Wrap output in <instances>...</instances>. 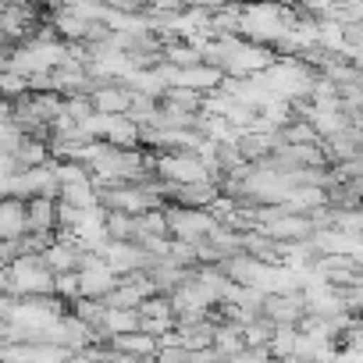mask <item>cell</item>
I'll return each mask as SVG.
<instances>
[{"label":"cell","mask_w":363,"mask_h":363,"mask_svg":"<svg viewBox=\"0 0 363 363\" xmlns=\"http://www.w3.org/2000/svg\"><path fill=\"white\" fill-rule=\"evenodd\" d=\"M271 96L285 100V104H303L310 100L313 93V82H317V72L310 65H303L299 57H278L264 75H257Z\"/></svg>","instance_id":"obj_1"},{"label":"cell","mask_w":363,"mask_h":363,"mask_svg":"<svg viewBox=\"0 0 363 363\" xmlns=\"http://www.w3.org/2000/svg\"><path fill=\"white\" fill-rule=\"evenodd\" d=\"M157 182L182 189V186H200V182H218V174L196 157V153H157L153 157Z\"/></svg>","instance_id":"obj_2"},{"label":"cell","mask_w":363,"mask_h":363,"mask_svg":"<svg viewBox=\"0 0 363 363\" xmlns=\"http://www.w3.org/2000/svg\"><path fill=\"white\" fill-rule=\"evenodd\" d=\"M65 313H68V310H65V303H61L57 296H26V299L15 303L11 320L29 335V342H36L43 331H50L54 324H61Z\"/></svg>","instance_id":"obj_3"},{"label":"cell","mask_w":363,"mask_h":363,"mask_svg":"<svg viewBox=\"0 0 363 363\" xmlns=\"http://www.w3.org/2000/svg\"><path fill=\"white\" fill-rule=\"evenodd\" d=\"M239 36L257 43V47H271L285 36V8L278 4H253L242 8V22H239Z\"/></svg>","instance_id":"obj_4"},{"label":"cell","mask_w":363,"mask_h":363,"mask_svg":"<svg viewBox=\"0 0 363 363\" xmlns=\"http://www.w3.org/2000/svg\"><path fill=\"white\" fill-rule=\"evenodd\" d=\"M8 296L26 299V296H54V274L43 264V257H18L8 267Z\"/></svg>","instance_id":"obj_5"},{"label":"cell","mask_w":363,"mask_h":363,"mask_svg":"<svg viewBox=\"0 0 363 363\" xmlns=\"http://www.w3.org/2000/svg\"><path fill=\"white\" fill-rule=\"evenodd\" d=\"M164 218H167V232L174 242L186 246H200L211 239V232L218 228V221L211 218V211H189V207H174L164 203Z\"/></svg>","instance_id":"obj_6"},{"label":"cell","mask_w":363,"mask_h":363,"mask_svg":"<svg viewBox=\"0 0 363 363\" xmlns=\"http://www.w3.org/2000/svg\"><path fill=\"white\" fill-rule=\"evenodd\" d=\"M118 285V274L104 264L100 253H82V264H79V292L82 299H107Z\"/></svg>","instance_id":"obj_7"},{"label":"cell","mask_w":363,"mask_h":363,"mask_svg":"<svg viewBox=\"0 0 363 363\" xmlns=\"http://www.w3.org/2000/svg\"><path fill=\"white\" fill-rule=\"evenodd\" d=\"M40 26H43V15L29 4H8L4 11H0V36H4V43H11V47L26 43Z\"/></svg>","instance_id":"obj_8"},{"label":"cell","mask_w":363,"mask_h":363,"mask_svg":"<svg viewBox=\"0 0 363 363\" xmlns=\"http://www.w3.org/2000/svg\"><path fill=\"white\" fill-rule=\"evenodd\" d=\"M100 257H104V264H107L118 278H125V274H132V271H150L153 264H160V260H153L146 250H139L135 242H107V246L100 250Z\"/></svg>","instance_id":"obj_9"},{"label":"cell","mask_w":363,"mask_h":363,"mask_svg":"<svg viewBox=\"0 0 363 363\" xmlns=\"http://www.w3.org/2000/svg\"><path fill=\"white\" fill-rule=\"evenodd\" d=\"M260 317H267L274 328H299V320L306 317L303 292L299 296H267L260 306Z\"/></svg>","instance_id":"obj_10"},{"label":"cell","mask_w":363,"mask_h":363,"mask_svg":"<svg viewBox=\"0 0 363 363\" xmlns=\"http://www.w3.org/2000/svg\"><path fill=\"white\" fill-rule=\"evenodd\" d=\"M139 331H146L153 338H164L167 331H174V313H171L167 296H153V299L139 303Z\"/></svg>","instance_id":"obj_11"},{"label":"cell","mask_w":363,"mask_h":363,"mask_svg":"<svg viewBox=\"0 0 363 363\" xmlns=\"http://www.w3.org/2000/svg\"><path fill=\"white\" fill-rule=\"evenodd\" d=\"M43 264L50 267V274L57 278V274H75L79 271V264H82V250L72 242V235H65V232H57L54 235V242L47 246V253H43Z\"/></svg>","instance_id":"obj_12"},{"label":"cell","mask_w":363,"mask_h":363,"mask_svg":"<svg viewBox=\"0 0 363 363\" xmlns=\"http://www.w3.org/2000/svg\"><path fill=\"white\" fill-rule=\"evenodd\" d=\"M89 100H93V111L104 114V118H121V114H128V107H132V93H128L125 86H118V82L96 86V89L89 93Z\"/></svg>","instance_id":"obj_13"},{"label":"cell","mask_w":363,"mask_h":363,"mask_svg":"<svg viewBox=\"0 0 363 363\" xmlns=\"http://www.w3.org/2000/svg\"><path fill=\"white\" fill-rule=\"evenodd\" d=\"M26 225L33 235H57V200H29L26 203Z\"/></svg>","instance_id":"obj_14"},{"label":"cell","mask_w":363,"mask_h":363,"mask_svg":"<svg viewBox=\"0 0 363 363\" xmlns=\"http://www.w3.org/2000/svg\"><path fill=\"white\" fill-rule=\"evenodd\" d=\"M107 345H111L114 352L135 356V359H157V352H160V338H153V335H146V331H132V335L111 338Z\"/></svg>","instance_id":"obj_15"},{"label":"cell","mask_w":363,"mask_h":363,"mask_svg":"<svg viewBox=\"0 0 363 363\" xmlns=\"http://www.w3.org/2000/svg\"><path fill=\"white\" fill-rule=\"evenodd\" d=\"M104 143L114 146V150H139V143H143V128H139L135 121H128L125 114H121V118H107Z\"/></svg>","instance_id":"obj_16"},{"label":"cell","mask_w":363,"mask_h":363,"mask_svg":"<svg viewBox=\"0 0 363 363\" xmlns=\"http://www.w3.org/2000/svg\"><path fill=\"white\" fill-rule=\"evenodd\" d=\"M29 232L26 203L22 200H0V242H15Z\"/></svg>","instance_id":"obj_17"},{"label":"cell","mask_w":363,"mask_h":363,"mask_svg":"<svg viewBox=\"0 0 363 363\" xmlns=\"http://www.w3.org/2000/svg\"><path fill=\"white\" fill-rule=\"evenodd\" d=\"M11 157H15L18 171H33V167H43V164L50 160V146H47V139H33V135H26Z\"/></svg>","instance_id":"obj_18"},{"label":"cell","mask_w":363,"mask_h":363,"mask_svg":"<svg viewBox=\"0 0 363 363\" xmlns=\"http://www.w3.org/2000/svg\"><path fill=\"white\" fill-rule=\"evenodd\" d=\"M242 349H246V342H242V328H239V324L221 320V324H218V331H214V352L228 363V359H235Z\"/></svg>","instance_id":"obj_19"},{"label":"cell","mask_w":363,"mask_h":363,"mask_svg":"<svg viewBox=\"0 0 363 363\" xmlns=\"http://www.w3.org/2000/svg\"><path fill=\"white\" fill-rule=\"evenodd\" d=\"M139 331V310H111L107 306V317H104V342L111 338H121V335H132Z\"/></svg>","instance_id":"obj_20"},{"label":"cell","mask_w":363,"mask_h":363,"mask_svg":"<svg viewBox=\"0 0 363 363\" xmlns=\"http://www.w3.org/2000/svg\"><path fill=\"white\" fill-rule=\"evenodd\" d=\"M150 239H171L164 211H150V214L135 218V246H143V242H150Z\"/></svg>","instance_id":"obj_21"},{"label":"cell","mask_w":363,"mask_h":363,"mask_svg":"<svg viewBox=\"0 0 363 363\" xmlns=\"http://www.w3.org/2000/svg\"><path fill=\"white\" fill-rule=\"evenodd\" d=\"M72 313L100 335V331H104V317H107V303H100V299H79V303H72ZM100 338H104V335H100Z\"/></svg>","instance_id":"obj_22"},{"label":"cell","mask_w":363,"mask_h":363,"mask_svg":"<svg viewBox=\"0 0 363 363\" xmlns=\"http://www.w3.org/2000/svg\"><path fill=\"white\" fill-rule=\"evenodd\" d=\"M271 338H274V324L267 317H257L242 328V342L246 349H271Z\"/></svg>","instance_id":"obj_23"},{"label":"cell","mask_w":363,"mask_h":363,"mask_svg":"<svg viewBox=\"0 0 363 363\" xmlns=\"http://www.w3.org/2000/svg\"><path fill=\"white\" fill-rule=\"evenodd\" d=\"M160 57L167 65H174V68H196V65H203V57L189 43H167V47H160Z\"/></svg>","instance_id":"obj_24"},{"label":"cell","mask_w":363,"mask_h":363,"mask_svg":"<svg viewBox=\"0 0 363 363\" xmlns=\"http://www.w3.org/2000/svg\"><path fill=\"white\" fill-rule=\"evenodd\" d=\"M107 239L111 242H135V218L107 211Z\"/></svg>","instance_id":"obj_25"},{"label":"cell","mask_w":363,"mask_h":363,"mask_svg":"<svg viewBox=\"0 0 363 363\" xmlns=\"http://www.w3.org/2000/svg\"><path fill=\"white\" fill-rule=\"evenodd\" d=\"M29 93V79H22V75H15V72H4V75H0V96H4V100H22Z\"/></svg>","instance_id":"obj_26"},{"label":"cell","mask_w":363,"mask_h":363,"mask_svg":"<svg viewBox=\"0 0 363 363\" xmlns=\"http://www.w3.org/2000/svg\"><path fill=\"white\" fill-rule=\"evenodd\" d=\"M54 296L61 303H79L82 299V292H79V271L75 274H57L54 278Z\"/></svg>","instance_id":"obj_27"},{"label":"cell","mask_w":363,"mask_h":363,"mask_svg":"<svg viewBox=\"0 0 363 363\" xmlns=\"http://www.w3.org/2000/svg\"><path fill=\"white\" fill-rule=\"evenodd\" d=\"M65 114H68L75 125H82V121L93 118L96 111H93V100H89V96H65Z\"/></svg>","instance_id":"obj_28"},{"label":"cell","mask_w":363,"mask_h":363,"mask_svg":"<svg viewBox=\"0 0 363 363\" xmlns=\"http://www.w3.org/2000/svg\"><path fill=\"white\" fill-rule=\"evenodd\" d=\"M22 139L26 135H22V128L15 121H0V153H15Z\"/></svg>","instance_id":"obj_29"},{"label":"cell","mask_w":363,"mask_h":363,"mask_svg":"<svg viewBox=\"0 0 363 363\" xmlns=\"http://www.w3.org/2000/svg\"><path fill=\"white\" fill-rule=\"evenodd\" d=\"M228 363H278L267 349H242L235 359H228Z\"/></svg>","instance_id":"obj_30"},{"label":"cell","mask_w":363,"mask_h":363,"mask_svg":"<svg viewBox=\"0 0 363 363\" xmlns=\"http://www.w3.org/2000/svg\"><path fill=\"white\" fill-rule=\"evenodd\" d=\"M11 174H18V164H15V157H11V153H0V182H4V178H11Z\"/></svg>","instance_id":"obj_31"},{"label":"cell","mask_w":363,"mask_h":363,"mask_svg":"<svg viewBox=\"0 0 363 363\" xmlns=\"http://www.w3.org/2000/svg\"><path fill=\"white\" fill-rule=\"evenodd\" d=\"M15 296H8V292H0V320H11V313H15Z\"/></svg>","instance_id":"obj_32"},{"label":"cell","mask_w":363,"mask_h":363,"mask_svg":"<svg viewBox=\"0 0 363 363\" xmlns=\"http://www.w3.org/2000/svg\"><path fill=\"white\" fill-rule=\"evenodd\" d=\"M11 111H15V104L0 96V121H11Z\"/></svg>","instance_id":"obj_33"}]
</instances>
